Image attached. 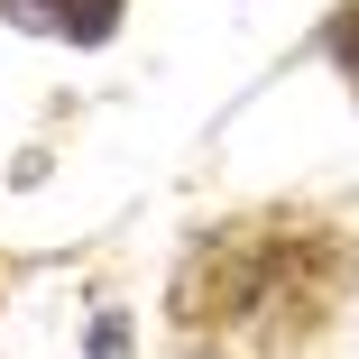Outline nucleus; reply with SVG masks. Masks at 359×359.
I'll return each mask as SVG.
<instances>
[{
    "label": "nucleus",
    "instance_id": "f257e3e1",
    "mask_svg": "<svg viewBox=\"0 0 359 359\" xmlns=\"http://www.w3.org/2000/svg\"><path fill=\"white\" fill-rule=\"evenodd\" d=\"M0 10L37 37H83V46H102L120 28V0H0Z\"/></svg>",
    "mask_w": 359,
    "mask_h": 359
},
{
    "label": "nucleus",
    "instance_id": "f03ea898",
    "mask_svg": "<svg viewBox=\"0 0 359 359\" xmlns=\"http://www.w3.org/2000/svg\"><path fill=\"white\" fill-rule=\"evenodd\" d=\"M332 55H341V74H350V83H359V10H350V19H341V28H332Z\"/></svg>",
    "mask_w": 359,
    "mask_h": 359
}]
</instances>
